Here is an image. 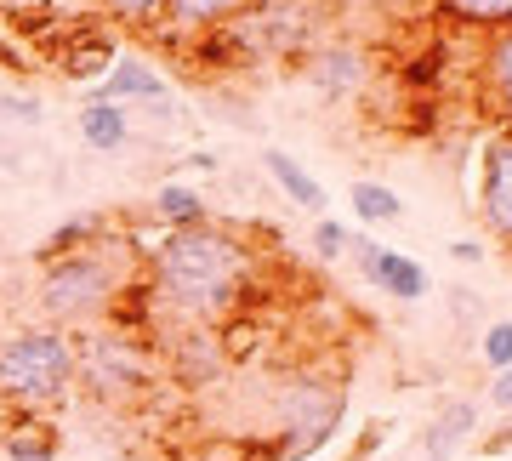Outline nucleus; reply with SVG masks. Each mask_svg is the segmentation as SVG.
I'll return each instance as SVG.
<instances>
[{
	"label": "nucleus",
	"mask_w": 512,
	"mask_h": 461,
	"mask_svg": "<svg viewBox=\"0 0 512 461\" xmlns=\"http://www.w3.org/2000/svg\"><path fill=\"white\" fill-rule=\"evenodd\" d=\"M348 200H353V217L370 222V228H382V222H399L404 217V200L387 183H353Z\"/></svg>",
	"instance_id": "412c9836"
},
{
	"label": "nucleus",
	"mask_w": 512,
	"mask_h": 461,
	"mask_svg": "<svg viewBox=\"0 0 512 461\" xmlns=\"http://www.w3.org/2000/svg\"><path fill=\"white\" fill-rule=\"evenodd\" d=\"M74 393V342L57 325H18L0 336V405L40 410L63 405Z\"/></svg>",
	"instance_id": "7ed1b4c3"
},
{
	"label": "nucleus",
	"mask_w": 512,
	"mask_h": 461,
	"mask_svg": "<svg viewBox=\"0 0 512 461\" xmlns=\"http://www.w3.org/2000/svg\"><path fill=\"white\" fill-rule=\"evenodd\" d=\"M439 12L467 29H490V35L512 29V0H439Z\"/></svg>",
	"instance_id": "6ab92c4d"
},
{
	"label": "nucleus",
	"mask_w": 512,
	"mask_h": 461,
	"mask_svg": "<svg viewBox=\"0 0 512 461\" xmlns=\"http://www.w3.org/2000/svg\"><path fill=\"white\" fill-rule=\"evenodd\" d=\"M427 268L416 257H404V251H382V274H376V291L399 296V302H421L427 296Z\"/></svg>",
	"instance_id": "a211bd4d"
},
{
	"label": "nucleus",
	"mask_w": 512,
	"mask_h": 461,
	"mask_svg": "<svg viewBox=\"0 0 512 461\" xmlns=\"http://www.w3.org/2000/svg\"><path fill=\"white\" fill-rule=\"evenodd\" d=\"M154 217L165 222V234H183V228H205V222H211V205H205L200 188L160 183L154 188Z\"/></svg>",
	"instance_id": "ddd939ff"
},
{
	"label": "nucleus",
	"mask_w": 512,
	"mask_h": 461,
	"mask_svg": "<svg viewBox=\"0 0 512 461\" xmlns=\"http://www.w3.org/2000/svg\"><path fill=\"white\" fill-rule=\"evenodd\" d=\"M308 74H313V86H319L325 97H348V92L365 86V57L348 52V46H330V52H313Z\"/></svg>",
	"instance_id": "4468645a"
},
{
	"label": "nucleus",
	"mask_w": 512,
	"mask_h": 461,
	"mask_svg": "<svg viewBox=\"0 0 512 461\" xmlns=\"http://www.w3.org/2000/svg\"><path fill=\"white\" fill-rule=\"evenodd\" d=\"M251 274H256L251 245L228 234V228H217V222H205V228H183V234L154 240L143 268V291H148V308L171 319V325L217 331L245 302Z\"/></svg>",
	"instance_id": "f257e3e1"
},
{
	"label": "nucleus",
	"mask_w": 512,
	"mask_h": 461,
	"mask_svg": "<svg viewBox=\"0 0 512 461\" xmlns=\"http://www.w3.org/2000/svg\"><path fill=\"white\" fill-rule=\"evenodd\" d=\"M97 12L109 23H126V29H160L165 0H97Z\"/></svg>",
	"instance_id": "4be33fe9"
},
{
	"label": "nucleus",
	"mask_w": 512,
	"mask_h": 461,
	"mask_svg": "<svg viewBox=\"0 0 512 461\" xmlns=\"http://www.w3.org/2000/svg\"><path fill=\"white\" fill-rule=\"evenodd\" d=\"M256 0H165L160 12V29L171 40H200V35H217V29H234Z\"/></svg>",
	"instance_id": "0eeeda50"
},
{
	"label": "nucleus",
	"mask_w": 512,
	"mask_h": 461,
	"mask_svg": "<svg viewBox=\"0 0 512 461\" xmlns=\"http://www.w3.org/2000/svg\"><path fill=\"white\" fill-rule=\"evenodd\" d=\"M0 69H29V57H23L12 40H0Z\"/></svg>",
	"instance_id": "cd10ccee"
},
{
	"label": "nucleus",
	"mask_w": 512,
	"mask_h": 461,
	"mask_svg": "<svg viewBox=\"0 0 512 461\" xmlns=\"http://www.w3.org/2000/svg\"><path fill=\"white\" fill-rule=\"evenodd\" d=\"M478 433V405L473 399H444V410L421 433V456L427 461H456V450Z\"/></svg>",
	"instance_id": "1a4fd4ad"
},
{
	"label": "nucleus",
	"mask_w": 512,
	"mask_h": 461,
	"mask_svg": "<svg viewBox=\"0 0 512 461\" xmlns=\"http://www.w3.org/2000/svg\"><path fill=\"white\" fill-rule=\"evenodd\" d=\"M478 217L501 245H512V131L484 143L478 160Z\"/></svg>",
	"instance_id": "423d86ee"
},
{
	"label": "nucleus",
	"mask_w": 512,
	"mask_h": 461,
	"mask_svg": "<svg viewBox=\"0 0 512 461\" xmlns=\"http://www.w3.org/2000/svg\"><path fill=\"white\" fill-rule=\"evenodd\" d=\"M165 74L148 63V57H131V52H120L114 57V69L103 74V86H97L92 97H103V103H148V109H165Z\"/></svg>",
	"instance_id": "6e6552de"
},
{
	"label": "nucleus",
	"mask_w": 512,
	"mask_h": 461,
	"mask_svg": "<svg viewBox=\"0 0 512 461\" xmlns=\"http://www.w3.org/2000/svg\"><path fill=\"white\" fill-rule=\"evenodd\" d=\"M262 171L279 183V194H285V200L308 205V211H325V183H319L308 166H296L285 148H262Z\"/></svg>",
	"instance_id": "f8f14e48"
},
{
	"label": "nucleus",
	"mask_w": 512,
	"mask_h": 461,
	"mask_svg": "<svg viewBox=\"0 0 512 461\" xmlns=\"http://www.w3.org/2000/svg\"><path fill=\"white\" fill-rule=\"evenodd\" d=\"M308 240H313V257H319V262H336L342 251H348V228H342L336 217H319Z\"/></svg>",
	"instance_id": "b1692460"
},
{
	"label": "nucleus",
	"mask_w": 512,
	"mask_h": 461,
	"mask_svg": "<svg viewBox=\"0 0 512 461\" xmlns=\"http://www.w3.org/2000/svg\"><path fill=\"white\" fill-rule=\"evenodd\" d=\"M478 353H484V365H490V370H507V365H512V319H495V325H484V336H478Z\"/></svg>",
	"instance_id": "5701e85b"
},
{
	"label": "nucleus",
	"mask_w": 512,
	"mask_h": 461,
	"mask_svg": "<svg viewBox=\"0 0 512 461\" xmlns=\"http://www.w3.org/2000/svg\"><path fill=\"white\" fill-rule=\"evenodd\" d=\"M484 92H490L495 114L512 126V29L490 35V46H484Z\"/></svg>",
	"instance_id": "f3484780"
},
{
	"label": "nucleus",
	"mask_w": 512,
	"mask_h": 461,
	"mask_svg": "<svg viewBox=\"0 0 512 461\" xmlns=\"http://www.w3.org/2000/svg\"><path fill=\"white\" fill-rule=\"evenodd\" d=\"M171 365H177L183 382H205V376H217V365H222L217 331H200V325L177 331V342H171Z\"/></svg>",
	"instance_id": "dca6fc26"
},
{
	"label": "nucleus",
	"mask_w": 512,
	"mask_h": 461,
	"mask_svg": "<svg viewBox=\"0 0 512 461\" xmlns=\"http://www.w3.org/2000/svg\"><path fill=\"white\" fill-rule=\"evenodd\" d=\"M348 251H353V268H359V279H365V285H376V274H382V251H387V245H376L370 234H348Z\"/></svg>",
	"instance_id": "393cba45"
},
{
	"label": "nucleus",
	"mask_w": 512,
	"mask_h": 461,
	"mask_svg": "<svg viewBox=\"0 0 512 461\" xmlns=\"http://www.w3.org/2000/svg\"><path fill=\"white\" fill-rule=\"evenodd\" d=\"M131 285H137V274H131L126 245L114 240V234H103V240L80 245L69 257L40 262L35 296H40L46 325H57V331H86V325H103L120 308V296Z\"/></svg>",
	"instance_id": "f03ea898"
},
{
	"label": "nucleus",
	"mask_w": 512,
	"mask_h": 461,
	"mask_svg": "<svg viewBox=\"0 0 512 461\" xmlns=\"http://www.w3.org/2000/svg\"><path fill=\"white\" fill-rule=\"evenodd\" d=\"M490 410L512 416V365H507V370H495V376H490Z\"/></svg>",
	"instance_id": "a878e982"
},
{
	"label": "nucleus",
	"mask_w": 512,
	"mask_h": 461,
	"mask_svg": "<svg viewBox=\"0 0 512 461\" xmlns=\"http://www.w3.org/2000/svg\"><path fill=\"white\" fill-rule=\"evenodd\" d=\"M80 143L97 148V154H120L131 143V109L103 103V97H86V109H80Z\"/></svg>",
	"instance_id": "9d476101"
},
{
	"label": "nucleus",
	"mask_w": 512,
	"mask_h": 461,
	"mask_svg": "<svg viewBox=\"0 0 512 461\" xmlns=\"http://www.w3.org/2000/svg\"><path fill=\"white\" fill-rule=\"evenodd\" d=\"M74 342V388H86L103 405H126L154 382V348H148L143 331H126V325H86V331H69Z\"/></svg>",
	"instance_id": "20e7f679"
},
{
	"label": "nucleus",
	"mask_w": 512,
	"mask_h": 461,
	"mask_svg": "<svg viewBox=\"0 0 512 461\" xmlns=\"http://www.w3.org/2000/svg\"><path fill=\"white\" fill-rule=\"evenodd\" d=\"M92 240H103V217H69V222H57L52 240L35 251V268H40V262L69 257V251H80V245H92Z\"/></svg>",
	"instance_id": "aec40b11"
},
{
	"label": "nucleus",
	"mask_w": 512,
	"mask_h": 461,
	"mask_svg": "<svg viewBox=\"0 0 512 461\" xmlns=\"http://www.w3.org/2000/svg\"><path fill=\"white\" fill-rule=\"evenodd\" d=\"M450 257H456V262H484L490 251H484L478 240H456V245H450Z\"/></svg>",
	"instance_id": "bb28decb"
},
{
	"label": "nucleus",
	"mask_w": 512,
	"mask_h": 461,
	"mask_svg": "<svg viewBox=\"0 0 512 461\" xmlns=\"http://www.w3.org/2000/svg\"><path fill=\"white\" fill-rule=\"evenodd\" d=\"M57 57H63V74L69 80H97V74L114 69V40L103 35V29H80V35L69 40V46H57Z\"/></svg>",
	"instance_id": "2eb2a0df"
},
{
	"label": "nucleus",
	"mask_w": 512,
	"mask_h": 461,
	"mask_svg": "<svg viewBox=\"0 0 512 461\" xmlns=\"http://www.w3.org/2000/svg\"><path fill=\"white\" fill-rule=\"evenodd\" d=\"M0 456H6V461H57V427L46 422V416L18 410L12 427L0 433Z\"/></svg>",
	"instance_id": "9b49d317"
},
{
	"label": "nucleus",
	"mask_w": 512,
	"mask_h": 461,
	"mask_svg": "<svg viewBox=\"0 0 512 461\" xmlns=\"http://www.w3.org/2000/svg\"><path fill=\"white\" fill-rule=\"evenodd\" d=\"M342 422V388L336 382H319V376H302L285 388V405H279V456L285 461H302L313 456L319 444L336 433Z\"/></svg>",
	"instance_id": "39448f33"
}]
</instances>
